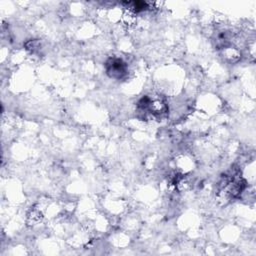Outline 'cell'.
<instances>
[{
  "label": "cell",
  "mask_w": 256,
  "mask_h": 256,
  "mask_svg": "<svg viewBox=\"0 0 256 256\" xmlns=\"http://www.w3.org/2000/svg\"><path fill=\"white\" fill-rule=\"evenodd\" d=\"M106 66H107L108 74L114 78H120L126 72L125 64L122 62V60H120L118 58L110 59L107 62Z\"/></svg>",
  "instance_id": "obj_1"
}]
</instances>
